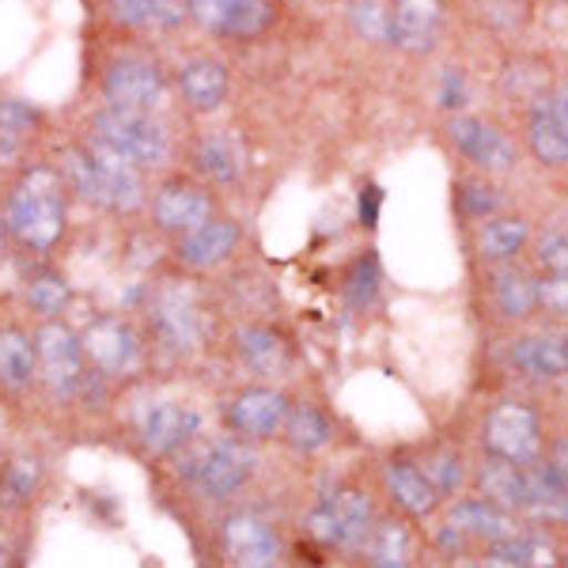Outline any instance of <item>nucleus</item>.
<instances>
[{"mask_svg": "<svg viewBox=\"0 0 568 568\" xmlns=\"http://www.w3.org/2000/svg\"><path fill=\"white\" fill-rule=\"evenodd\" d=\"M65 190L50 168H31L8 201V227L31 251H50L65 232Z\"/></svg>", "mask_w": 568, "mask_h": 568, "instance_id": "1", "label": "nucleus"}, {"mask_svg": "<svg viewBox=\"0 0 568 568\" xmlns=\"http://www.w3.org/2000/svg\"><path fill=\"white\" fill-rule=\"evenodd\" d=\"M254 452L243 439H190L179 452V478L205 500H227L251 481Z\"/></svg>", "mask_w": 568, "mask_h": 568, "instance_id": "2", "label": "nucleus"}, {"mask_svg": "<svg viewBox=\"0 0 568 568\" xmlns=\"http://www.w3.org/2000/svg\"><path fill=\"white\" fill-rule=\"evenodd\" d=\"M95 136L114 149L133 168H163L171 160V136L152 114H130V110H99L95 114Z\"/></svg>", "mask_w": 568, "mask_h": 568, "instance_id": "3", "label": "nucleus"}, {"mask_svg": "<svg viewBox=\"0 0 568 568\" xmlns=\"http://www.w3.org/2000/svg\"><path fill=\"white\" fill-rule=\"evenodd\" d=\"M80 349L84 361L95 368L103 379H133L144 368V342L141 334L125 323V318L103 315L95 318L84 334H80Z\"/></svg>", "mask_w": 568, "mask_h": 568, "instance_id": "4", "label": "nucleus"}, {"mask_svg": "<svg viewBox=\"0 0 568 568\" xmlns=\"http://www.w3.org/2000/svg\"><path fill=\"white\" fill-rule=\"evenodd\" d=\"M34 349H39V379L58 402H69L84 390L88 361L80 349V337L61 323H45L34 334Z\"/></svg>", "mask_w": 568, "mask_h": 568, "instance_id": "5", "label": "nucleus"}, {"mask_svg": "<svg viewBox=\"0 0 568 568\" xmlns=\"http://www.w3.org/2000/svg\"><path fill=\"white\" fill-rule=\"evenodd\" d=\"M152 334L160 337L163 349L171 353H194L205 342V323H201L197 296L182 284H163L149 307Z\"/></svg>", "mask_w": 568, "mask_h": 568, "instance_id": "6", "label": "nucleus"}, {"mask_svg": "<svg viewBox=\"0 0 568 568\" xmlns=\"http://www.w3.org/2000/svg\"><path fill=\"white\" fill-rule=\"evenodd\" d=\"M103 95L110 110H130V114H152L168 103V80L144 58L114 61L103 80Z\"/></svg>", "mask_w": 568, "mask_h": 568, "instance_id": "7", "label": "nucleus"}, {"mask_svg": "<svg viewBox=\"0 0 568 568\" xmlns=\"http://www.w3.org/2000/svg\"><path fill=\"white\" fill-rule=\"evenodd\" d=\"M311 535L337 549H364L372 538V508L361 493H334L311 511Z\"/></svg>", "mask_w": 568, "mask_h": 568, "instance_id": "8", "label": "nucleus"}, {"mask_svg": "<svg viewBox=\"0 0 568 568\" xmlns=\"http://www.w3.org/2000/svg\"><path fill=\"white\" fill-rule=\"evenodd\" d=\"M485 444L497 459L519 466V463H530L542 447V436H538V417L530 414L527 406H508L493 409L489 420H485Z\"/></svg>", "mask_w": 568, "mask_h": 568, "instance_id": "9", "label": "nucleus"}, {"mask_svg": "<svg viewBox=\"0 0 568 568\" xmlns=\"http://www.w3.org/2000/svg\"><path fill=\"white\" fill-rule=\"evenodd\" d=\"M88 163L99 179V190H103V205L118 209V213H136L144 205V182L136 175V168L125 155H118L114 149H106L99 136L88 141Z\"/></svg>", "mask_w": 568, "mask_h": 568, "instance_id": "10", "label": "nucleus"}, {"mask_svg": "<svg viewBox=\"0 0 568 568\" xmlns=\"http://www.w3.org/2000/svg\"><path fill=\"white\" fill-rule=\"evenodd\" d=\"M186 4L205 31L224 39H254L273 20V8L265 0H186Z\"/></svg>", "mask_w": 568, "mask_h": 568, "instance_id": "11", "label": "nucleus"}, {"mask_svg": "<svg viewBox=\"0 0 568 568\" xmlns=\"http://www.w3.org/2000/svg\"><path fill=\"white\" fill-rule=\"evenodd\" d=\"M224 554L235 568H273L281 557L277 530L251 511H235L224 524Z\"/></svg>", "mask_w": 568, "mask_h": 568, "instance_id": "12", "label": "nucleus"}, {"mask_svg": "<svg viewBox=\"0 0 568 568\" xmlns=\"http://www.w3.org/2000/svg\"><path fill=\"white\" fill-rule=\"evenodd\" d=\"M288 417V398L273 387H251L235 394L232 406H227V425L235 436L243 439H270L284 428Z\"/></svg>", "mask_w": 568, "mask_h": 568, "instance_id": "13", "label": "nucleus"}, {"mask_svg": "<svg viewBox=\"0 0 568 568\" xmlns=\"http://www.w3.org/2000/svg\"><path fill=\"white\" fill-rule=\"evenodd\" d=\"M197 409L182 406V402H152L141 414V444L152 455H179L197 436Z\"/></svg>", "mask_w": 568, "mask_h": 568, "instance_id": "14", "label": "nucleus"}, {"mask_svg": "<svg viewBox=\"0 0 568 568\" xmlns=\"http://www.w3.org/2000/svg\"><path fill=\"white\" fill-rule=\"evenodd\" d=\"M447 136H452V144L466 155V160L478 163L485 171L516 168V144H511L500 130H493V125L474 122V118H455V122L447 125Z\"/></svg>", "mask_w": 568, "mask_h": 568, "instance_id": "15", "label": "nucleus"}, {"mask_svg": "<svg viewBox=\"0 0 568 568\" xmlns=\"http://www.w3.org/2000/svg\"><path fill=\"white\" fill-rule=\"evenodd\" d=\"M152 213L163 232L190 235V232H197L201 224L213 220V201L201 194L197 186H190V182H168V186L155 194Z\"/></svg>", "mask_w": 568, "mask_h": 568, "instance_id": "16", "label": "nucleus"}, {"mask_svg": "<svg viewBox=\"0 0 568 568\" xmlns=\"http://www.w3.org/2000/svg\"><path fill=\"white\" fill-rule=\"evenodd\" d=\"M439 31V0H394L387 39L406 53H428Z\"/></svg>", "mask_w": 568, "mask_h": 568, "instance_id": "17", "label": "nucleus"}, {"mask_svg": "<svg viewBox=\"0 0 568 568\" xmlns=\"http://www.w3.org/2000/svg\"><path fill=\"white\" fill-rule=\"evenodd\" d=\"M235 243H240V227H235L232 220H209L197 232L182 235L179 258L182 265H190V270H213V265L232 258Z\"/></svg>", "mask_w": 568, "mask_h": 568, "instance_id": "18", "label": "nucleus"}, {"mask_svg": "<svg viewBox=\"0 0 568 568\" xmlns=\"http://www.w3.org/2000/svg\"><path fill=\"white\" fill-rule=\"evenodd\" d=\"M34 379H39V349H34V337L16 326L0 329V387L27 390Z\"/></svg>", "mask_w": 568, "mask_h": 568, "instance_id": "19", "label": "nucleus"}, {"mask_svg": "<svg viewBox=\"0 0 568 568\" xmlns=\"http://www.w3.org/2000/svg\"><path fill=\"white\" fill-rule=\"evenodd\" d=\"M246 168V149L232 130L205 133L197 141V171L213 182H235Z\"/></svg>", "mask_w": 568, "mask_h": 568, "instance_id": "20", "label": "nucleus"}, {"mask_svg": "<svg viewBox=\"0 0 568 568\" xmlns=\"http://www.w3.org/2000/svg\"><path fill=\"white\" fill-rule=\"evenodd\" d=\"M110 16L141 31H175L186 23L190 4L186 0H110Z\"/></svg>", "mask_w": 568, "mask_h": 568, "instance_id": "21", "label": "nucleus"}, {"mask_svg": "<svg viewBox=\"0 0 568 568\" xmlns=\"http://www.w3.org/2000/svg\"><path fill=\"white\" fill-rule=\"evenodd\" d=\"M179 88L194 110H216L227 99V69L220 61L197 58L179 69Z\"/></svg>", "mask_w": 568, "mask_h": 568, "instance_id": "22", "label": "nucleus"}, {"mask_svg": "<svg viewBox=\"0 0 568 568\" xmlns=\"http://www.w3.org/2000/svg\"><path fill=\"white\" fill-rule=\"evenodd\" d=\"M235 353L243 356L246 368H254L262 375H273L288 364V345L265 326H243L240 334H235Z\"/></svg>", "mask_w": 568, "mask_h": 568, "instance_id": "23", "label": "nucleus"}, {"mask_svg": "<svg viewBox=\"0 0 568 568\" xmlns=\"http://www.w3.org/2000/svg\"><path fill=\"white\" fill-rule=\"evenodd\" d=\"M511 361H516L527 375H535V379L565 375L568 372V337H527V342H516Z\"/></svg>", "mask_w": 568, "mask_h": 568, "instance_id": "24", "label": "nucleus"}, {"mask_svg": "<svg viewBox=\"0 0 568 568\" xmlns=\"http://www.w3.org/2000/svg\"><path fill=\"white\" fill-rule=\"evenodd\" d=\"M387 489L390 497L409 511V516H425V511L436 508V489L417 466L409 463H390L387 466Z\"/></svg>", "mask_w": 568, "mask_h": 568, "instance_id": "25", "label": "nucleus"}, {"mask_svg": "<svg viewBox=\"0 0 568 568\" xmlns=\"http://www.w3.org/2000/svg\"><path fill=\"white\" fill-rule=\"evenodd\" d=\"M530 152H535L538 163H549V168L568 163V122L565 118H549V114L530 118Z\"/></svg>", "mask_w": 568, "mask_h": 568, "instance_id": "26", "label": "nucleus"}, {"mask_svg": "<svg viewBox=\"0 0 568 568\" xmlns=\"http://www.w3.org/2000/svg\"><path fill=\"white\" fill-rule=\"evenodd\" d=\"M284 436H288V444L296 447V452L311 455L329 444L334 428H329V420L318 414L315 406H300V409H288V417H284Z\"/></svg>", "mask_w": 568, "mask_h": 568, "instance_id": "27", "label": "nucleus"}, {"mask_svg": "<svg viewBox=\"0 0 568 568\" xmlns=\"http://www.w3.org/2000/svg\"><path fill=\"white\" fill-rule=\"evenodd\" d=\"M481 489H485V497L489 500H497L504 504V508H519V504H527V474H519L511 463H489L481 470Z\"/></svg>", "mask_w": 568, "mask_h": 568, "instance_id": "28", "label": "nucleus"}, {"mask_svg": "<svg viewBox=\"0 0 568 568\" xmlns=\"http://www.w3.org/2000/svg\"><path fill=\"white\" fill-rule=\"evenodd\" d=\"M527 243V224L516 216L489 220L481 232V254L485 258H516Z\"/></svg>", "mask_w": 568, "mask_h": 568, "instance_id": "29", "label": "nucleus"}, {"mask_svg": "<svg viewBox=\"0 0 568 568\" xmlns=\"http://www.w3.org/2000/svg\"><path fill=\"white\" fill-rule=\"evenodd\" d=\"M31 130H34V110L20 103V99H4L0 103V160L20 152Z\"/></svg>", "mask_w": 568, "mask_h": 568, "instance_id": "30", "label": "nucleus"}, {"mask_svg": "<svg viewBox=\"0 0 568 568\" xmlns=\"http://www.w3.org/2000/svg\"><path fill=\"white\" fill-rule=\"evenodd\" d=\"M452 527L455 530H466V535H489V538H500L508 524L500 519L497 508H489L485 500H463L452 508Z\"/></svg>", "mask_w": 568, "mask_h": 568, "instance_id": "31", "label": "nucleus"}, {"mask_svg": "<svg viewBox=\"0 0 568 568\" xmlns=\"http://www.w3.org/2000/svg\"><path fill=\"white\" fill-rule=\"evenodd\" d=\"M72 300V288L65 277H58V273H42V277H34L27 284V304H31L39 315H61V311L69 307Z\"/></svg>", "mask_w": 568, "mask_h": 568, "instance_id": "32", "label": "nucleus"}, {"mask_svg": "<svg viewBox=\"0 0 568 568\" xmlns=\"http://www.w3.org/2000/svg\"><path fill=\"white\" fill-rule=\"evenodd\" d=\"M409 565V538L402 527L383 524L372 535V568H406Z\"/></svg>", "mask_w": 568, "mask_h": 568, "instance_id": "33", "label": "nucleus"}, {"mask_svg": "<svg viewBox=\"0 0 568 568\" xmlns=\"http://www.w3.org/2000/svg\"><path fill=\"white\" fill-rule=\"evenodd\" d=\"M497 300L504 307V315L524 318L530 307H535V284H530L524 273H500L497 277Z\"/></svg>", "mask_w": 568, "mask_h": 568, "instance_id": "34", "label": "nucleus"}, {"mask_svg": "<svg viewBox=\"0 0 568 568\" xmlns=\"http://www.w3.org/2000/svg\"><path fill=\"white\" fill-rule=\"evenodd\" d=\"M39 463L34 459H16L12 466L4 470V478H0V493H4L8 504H27L34 497V489H39Z\"/></svg>", "mask_w": 568, "mask_h": 568, "instance_id": "35", "label": "nucleus"}, {"mask_svg": "<svg viewBox=\"0 0 568 568\" xmlns=\"http://www.w3.org/2000/svg\"><path fill=\"white\" fill-rule=\"evenodd\" d=\"M353 23L361 34H368V39H387V12H383L375 0H356L353 4Z\"/></svg>", "mask_w": 568, "mask_h": 568, "instance_id": "36", "label": "nucleus"}, {"mask_svg": "<svg viewBox=\"0 0 568 568\" xmlns=\"http://www.w3.org/2000/svg\"><path fill=\"white\" fill-rule=\"evenodd\" d=\"M535 304H542L554 315H568V273H554L549 281L535 284Z\"/></svg>", "mask_w": 568, "mask_h": 568, "instance_id": "37", "label": "nucleus"}, {"mask_svg": "<svg viewBox=\"0 0 568 568\" xmlns=\"http://www.w3.org/2000/svg\"><path fill=\"white\" fill-rule=\"evenodd\" d=\"M425 474L428 481H433V489L436 493H452L455 485H459L463 478V470H459V459H452V455H439V459H428L425 463Z\"/></svg>", "mask_w": 568, "mask_h": 568, "instance_id": "38", "label": "nucleus"}, {"mask_svg": "<svg viewBox=\"0 0 568 568\" xmlns=\"http://www.w3.org/2000/svg\"><path fill=\"white\" fill-rule=\"evenodd\" d=\"M538 262L554 273H568V235H542V243H538Z\"/></svg>", "mask_w": 568, "mask_h": 568, "instance_id": "39", "label": "nucleus"}, {"mask_svg": "<svg viewBox=\"0 0 568 568\" xmlns=\"http://www.w3.org/2000/svg\"><path fill=\"white\" fill-rule=\"evenodd\" d=\"M511 554V565H549V546L535 542V538H516V542L508 546Z\"/></svg>", "mask_w": 568, "mask_h": 568, "instance_id": "40", "label": "nucleus"}, {"mask_svg": "<svg viewBox=\"0 0 568 568\" xmlns=\"http://www.w3.org/2000/svg\"><path fill=\"white\" fill-rule=\"evenodd\" d=\"M349 296H353V304H356V307H361V304H372V296H375V262H361V265H356Z\"/></svg>", "mask_w": 568, "mask_h": 568, "instance_id": "41", "label": "nucleus"}, {"mask_svg": "<svg viewBox=\"0 0 568 568\" xmlns=\"http://www.w3.org/2000/svg\"><path fill=\"white\" fill-rule=\"evenodd\" d=\"M463 209L466 213H489V209H497V197H493V190L466 186L463 190Z\"/></svg>", "mask_w": 568, "mask_h": 568, "instance_id": "42", "label": "nucleus"}, {"mask_svg": "<svg viewBox=\"0 0 568 568\" xmlns=\"http://www.w3.org/2000/svg\"><path fill=\"white\" fill-rule=\"evenodd\" d=\"M535 114L565 118V122H568V88H561V91H549V95H542V99H538Z\"/></svg>", "mask_w": 568, "mask_h": 568, "instance_id": "43", "label": "nucleus"}, {"mask_svg": "<svg viewBox=\"0 0 568 568\" xmlns=\"http://www.w3.org/2000/svg\"><path fill=\"white\" fill-rule=\"evenodd\" d=\"M379 201H383L379 186H368V190L361 194V220H364L368 227L379 224Z\"/></svg>", "mask_w": 568, "mask_h": 568, "instance_id": "44", "label": "nucleus"}, {"mask_svg": "<svg viewBox=\"0 0 568 568\" xmlns=\"http://www.w3.org/2000/svg\"><path fill=\"white\" fill-rule=\"evenodd\" d=\"M557 470H561L565 478H568V439H565L561 447H557Z\"/></svg>", "mask_w": 568, "mask_h": 568, "instance_id": "45", "label": "nucleus"}, {"mask_svg": "<svg viewBox=\"0 0 568 568\" xmlns=\"http://www.w3.org/2000/svg\"><path fill=\"white\" fill-rule=\"evenodd\" d=\"M0 568H12V557H8L4 549H0Z\"/></svg>", "mask_w": 568, "mask_h": 568, "instance_id": "46", "label": "nucleus"}]
</instances>
